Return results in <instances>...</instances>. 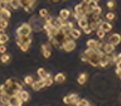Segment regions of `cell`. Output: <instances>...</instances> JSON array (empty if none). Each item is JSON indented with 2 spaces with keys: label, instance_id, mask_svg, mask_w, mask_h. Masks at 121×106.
<instances>
[{
  "label": "cell",
  "instance_id": "2",
  "mask_svg": "<svg viewBox=\"0 0 121 106\" xmlns=\"http://www.w3.org/2000/svg\"><path fill=\"white\" fill-rule=\"evenodd\" d=\"M86 56H87V58H88V62L92 67H98L100 66V58H101V56L104 54V52L100 51V49H97V48H87L86 51Z\"/></svg>",
  "mask_w": 121,
  "mask_h": 106
},
{
  "label": "cell",
  "instance_id": "30",
  "mask_svg": "<svg viewBox=\"0 0 121 106\" xmlns=\"http://www.w3.org/2000/svg\"><path fill=\"white\" fill-rule=\"evenodd\" d=\"M105 18H106V20H108V22H112V20H115V18H116V14L113 13V11H111V10H110L108 13H106Z\"/></svg>",
  "mask_w": 121,
  "mask_h": 106
},
{
  "label": "cell",
  "instance_id": "45",
  "mask_svg": "<svg viewBox=\"0 0 121 106\" xmlns=\"http://www.w3.org/2000/svg\"><path fill=\"white\" fill-rule=\"evenodd\" d=\"M91 1H92V0H82V3H83V4H86V5H88Z\"/></svg>",
  "mask_w": 121,
  "mask_h": 106
},
{
  "label": "cell",
  "instance_id": "31",
  "mask_svg": "<svg viewBox=\"0 0 121 106\" xmlns=\"http://www.w3.org/2000/svg\"><path fill=\"white\" fill-rule=\"evenodd\" d=\"M8 42H9V35L6 33L0 34V44H6Z\"/></svg>",
  "mask_w": 121,
  "mask_h": 106
},
{
  "label": "cell",
  "instance_id": "3",
  "mask_svg": "<svg viewBox=\"0 0 121 106\" xmlns=\"http://www.w3.org/2000/svg\"><path fill=\"white\" fill-rule=\"evenodd\" d=\"M32 37L30 35H17L15 37V43L18 44V47L20 48L22 52H26L32 44Z\"/></svg>",
  "mask_w": 121,
  "mask_h": 106
},
{
  "label": "cell",
  "instance_id": "29",
  "mask_svg": "<svg viewBox=\"0 0 121 106\" xmlns=\"http://www.w3.org/2000/svg\"><path fill=\"white\" fill-rule=\"evenodd\" d=\"M10 8L13 10H17V9H19V8H22L20 6V1H19V0H11L10 1Z\"/></svg>",
  "mask_w": 121,
  "mask_h": 106
},
{
  "label": "cell",
  "instance_id": "32",
  "mask_svg": "<svg viewBox=\"0 0 121 106\" xmlns=\"http://www.w3.org/2000/svg\"><path fill=\"white\" fill-rule=\"evenodd\" d=\"M90 102L88 100H86V98H78V101L76 102V105L74 106H87Z\"/></svg>",
  "mask_w": 121,
  "mask_h": 106
},
{
  "label": "cell",
  "instance_id": "23",
  "mask_svg": "<svg viewBox=\"0 0 121 106\" xmlns=\"http://www.w3.org/2000/svg\"><path fill=\"white\" fill-rule=\"evenodd\" d=\"M87 77H88L87 73H79L78 77H77V83H78V85H81V86L85 85L86 81H87Z\"/></svg>",
  "mask_w": 121,
  "mask_h": 106
},
{
  "label": "cell",
  "instance_id": "41",
  "mask_svg": "<svg viewBox=\"0 0 121 106\" xmlns=\"http://www.w3.org/2000/svg\"><path fill=\"white\" fill-rule=\"evenodd\" d=\"M81 61H82V62H87V61H88V58H87V56H86L85 52L81 53Z\"/></svg>",
  "mask_w": 121,
  "mask_h": 106
},
{
  "label": "cell",
  "instance_id": "36",
  "mask_svg": "<svg viewBox=\"0 0 121 106\" xmlns=\"http://www.w3.org/2000/svg\"><path fill=\"white\" fill-rule=\"evenodd\" d=\"M45 73H47V71H45L43 67H39V68L37 70V75H38V77H39V78H43Z\"/></svg>",
  "mask_w": 121,
  "mask_h": 106
},
{
  "label": "cell",
  "instance_id": "48",
  "mask_svg": "<svg viewBox=\"0 0 121 106\" xmlns=\"http://www.w3.org/2000/svg\"><path fill=\"white\" fill-rule=\"evenodd\" d=\"M87 106H93V105H91V104H88V105H87Z\"/></svg>",
  "mask_w": 121,
  "mask_h": 106
},
{
  "label": "cell",
  "instance_id": "37",
  "mask_svg": "<svg viewBox=\"0 0 121 106\" xmlns=\"http://www.w3.org/2000/svg\"><path fill=\"white\" fill-rule=\"evenodd\" d=\"M8 25H9V20H8V19H1L0 18V28L6 29Z\"/></svg>",
  "mask_w": 121,
  "mask_h": 106
},
{
  "label": "cell",
  "instance_id": "24",
  "mask_svg": "<svg viewBox=\"0 0 121 106\" xmlns=\"http://www.w3.org/2000/svg\"><path fill=\"white\" fill-rule=\"evenodd\" d=\"M11 59V56L9 54V53H3L1 57H0V62L4 63V64H6V63H9V61Z\"/></svg>",
  "mask_w": 121,
  "mask_h": 106
},
{
  "label": "cell",
  "instance_id": "9",
  "mask_svg": "<svg viewBox=\"0 0 121 106\" xmlns=\"http://www.w3.org/2000/svg\"><path fill=\"white\" fill-rule=\"evenodd\" d=\"M78 95L77 93H69V95H66V96L63 97V102L66 105H76V102L78 101Z\"/></svg>",
  "mask_w": 121,
  "mask_h": 106
},
{
  "label": "cell",
  "instance_id": "28",
  "mask_svg": "<svg viewBox=\"0 0 121 106\" xmlns=\"http://www.w3.org/2000/svg\"><path fill=\"white\" fill-rule=\"evenodd\" d=\"M96 34H97V37H98V39H100V40H104L106 38V32L104 29H101V28H98L96 30Z\"/></svg>",
  "mask_w": 121,
  "mask_h": 106
},
{
  "label": "cell",
  "instance_id": "5",
  "mask_svg": "<svg viewBox=\"0 0 121 106\" xmlns=\"http://www.w3.org/2000/svg\"><path fill=\"white\" fill-rule=\"evenodd\" d=\"M67 35L64 33H62L59 30L58 33L56 34L54 37H52V38H48V42L51 43L53 47H56V48H58V49H62V45H63V43H64V40L67 39Z\"/></svg>",
  "mask_w": 121,
  "mask_h": 106
},
{
  "label": "cell",
  "instance_id": "10",
  "mask_svg": "<svg viewBox=\"0 0 121 106\" xmlns=\"http://www.w3.org/2000/svg\"><path fill=\"white\" fill-rule=\"evenodd\" d=\"M24 101L20 98L19 95H15V96H10L9 97V101H8V105L6 106H23Z\"/></svg>",
  "mask_w": 121,
  "mask_h": 106
},
{
  "label": "cell",
  "instance_id": "38",
  "mask_svg": "<svg viewBox=\"0 0 121 106\" xmlns=\"http://www.w3.org/2000/svg\"><path fill=\"white\" fill-rule=\"evenodd\" d=\"M43 81H44V85H45V87H49V86H52V85H53L54 80H53L52 77H48V78H44Z\"/></svg>",
  "mask_w": 121,
  "mask_h": 106
},
{
  "label": "cell",
  "instance_id": "40",
  "mask_svg": "<svg viewBox=\"0 0 121 106\" xmlns=\"http://www.w3.org/2000/svg\"><path fill=\"white\" fill-rule=\"evenodd\" d=\"M82 32L85 33V34H90V33H92V29H91L90 26H86V28L82 29Z\"/></svg>",
  "mask_w": 121,
  "mask_h": 106
},
{
  "label": "cell",
  "instance_id": "33",
  "mask_svg": "<svg viewBox=\"0 0 121 106\" xmlns=\"http://www.w3.org/2000/svg\"><path fill=\"white\" fill-rule=\"evenodd\" d=\"M106 6H107V9L113 10V9L116 8V1H115V0H107V3H106Z\"/></svg>",
  "mask_w": 121,
  "mask_h": 106
},
{
  "label": "cell",
  "instance_id": "21",
  "mask_svg": "<svg viewBox=\"0 0 121 106\" xmlns=\"http://www.w3.org/2000/svg\"><path fill=\"white\" fill-rule=\"evenodd\" d=\"M82 35V30L78 29V28H73L71 29V37L73 38V39H78V38H81Z\"/></svg>",
  "mask_w": 121,
  "mask_h": 106
},
{
  "label": "cell",
  "instance_id": "6",
  "mask_svg": "<svg viewBox=\"0 0 121 106\" xmlns=\"http://www.w3.org/2000/svg\"><path fill=\"white\" fill-rule=\"evenodd\" d=\"M32 33H33L32 26H30V24L28 22L22 23V24L17 28V30H15V34H17V35H32Z\"/></svg>",
  "mask_w": 121,
  "mask_h": 106
},
{
  "label": "cell",
  "instance_id": "44",
  "mask_svg": "<svg viewBox=\"0 0 121 106\" xmlns=\"http://www.w3.org/2000/svg\"><path fill=\"white\" fill-rule=\"evenodd\" d=\"M49 3H52V4H58V3H60L62 0H48Z\"/></svg>",
  "mask_w": 121,
  "mask_h": 106
},
{
  "label": "cell",
  "instance_id": "14",
  "mask_svg": "<svg viewBox=\"0 0 121 106\" xmlns=\"http://www.w3.org/2000/svg\"><path fill=\"white\" fill-rule=\"evenodd\" d=\"M88 23H90V20H88V17H86V15H82L81 18L77 20V25L79 26V29H83V28H86V26H88Z\"/></svg>",
  "mask_w": 121,
  "mask_h": 106
},
{
  "label": "cell",
  "instance_id": "42",
  "mask_svg": "<svg viewBox=\"0 0 121 106\" xmlns=\"http://www.w3.org/2000/svg\"><path fill=\"white\" fill-rule=\"evenodd\" d=\"M5 52H6V45L5 44H0V53L3 54V53H5Z\"/></svg>",
  "mask_w": 121,
  "mask_h": 106
},
{
  "label": "cell",
  "instance_id": "25",
  "mask_svg": "<svg viewBox=\"0 0 121 106\" xmlns=\"http://www.w3.org/2000/svg\"><path fill=\"white\" fill-rule=\"evenodd\" d=\"M19 96H20V98L24 102H26V101H29V98H30V95H29V92L28 91H25V90H22L20 91V93H19Z\"/></svg>",
  "mask_w": 121,
  "mask_h": 106
},
{
  "label": "cell",
  "instance_id": "18",
  "mask_svg": "<svg viewBox=\"0 0 121 106\" xmlns=\"http://www.w3.org/2000/svg\"><path fill=\"white\" fill-rule=\"evenodd\" d=\"M0 18L1 19H9L11 18V10L8 9V8H4V9H0Z\"/></svg>",
  "mask_w": 121,
  "mask_h": 106
},
{
  "label": "cell",
  "instance_id": "50",
  "mask_svg": "<svg viewBox=\"0 0 121 106\" xmlns=\"http://www.w3.org/2000/svg\"><path fill=\"white\" fill-rule=\"evenodd\" d=\"M97 1H98V0H97Z\"/></svg>",
  "mask_w": 121,
  "mask_h": 106
},
{
  "label": "cell",
  "instance_id": "35",
  "mask_svg": "<svg viewBox=\"0 0 121 106\" xmlns=\"http://www.w3.org/2000/svg\"><path fill=\"white\" fill-rule=\"evenodd\" d=\"M34 82V78L32 77V76H25L24 77V85H28V86H32V83Z\"/></svg>",
  "mask_w": 121,
  "mask_h": 106
},
{
  "label": "cell",
  "instance_id": "43",
  "mask_svg": "<svg viewBox=\"0 0 121 106\" xmlns=\"http://www.w3.org/2000/svg\"><path fill=\"white\" fill-rule=\"evenodd\" d=\"M67 23V25H68V28H71V29H73L74 28V24H73V22H69V20H66Z\"/></svg>",
  "mask_w": 121,
  "mask_h": 106
},
{
  "label": "cell",
  "instance_id": "17",
  "mask_svg": "<svg viewBox=\"0 0 121 106\" xmlns=\"http://www.w3.org/2000/svg\"><path fill=\"white\" fill-rule=\"evenodd\" d=\"M20 1V6L22 8H26V6H37L38 0H19Z\"/></svg>",
  "mask_w": 121,
  "mask_h": 106
},
{
  "label": "cell",
  "instance_id": "46",
  "mask_svg": "<svg viewBox=\"0 0 121 106\" xmlns=\"http://www.w3.org/2000/svg\"><path fill=\"white\" fill-rule=\"evenodd\" d=\"M4 33H5V29H4V28H0V34H4Z\"/></svg>",
  "mask_w": 121,
  "mask_h": 106
},
{
  "label": "cell",
  "instance_id": "8",
  "mask_svg": "<svg viewBox=\"0 0 121 106\" xmlns=\"http://www.w3.org/2000/svg\"><path fill=\"white\" fill-rule=\"evenodd\" d=\"M52 47L53 45L47 42V43H43L40 45V51H42V56L44 57V58H49V57L52 56Z\"/></svg>",
  "mask_w": 121,
  "mask_h": 106
},
{
  "label": "cell",
  "instance_id": "4",
  "mask_svg": "<svg viewBox=\"0 0 121 106\" xmlns=\"http://www.w3.org/2000/svg\"><path fill=\"white\" fill-rule=\"evenodd\" d=\"M28 23L30 24V26H32V30H33V32L39 33V32H42V30H43V26H44V19H43V18H40L39 15H32Z\"/></svg>",
  "mask_w": 121,
  "mask_h": 106
},
{
  "label": "cell",
  "instance_id": "49",
  "mask_svg": "<svg viewBox=\"0 0 121 106\" xmlns=\"http://www.w3.org/2000/svg\"><path fill=\"white\" fill-rule=\"evenodd\" d=\"M62 1H67V0H62Z\"/></svg>",
  "mask_w": 121,
  "mask_h": 106
},
{
  "label": "cell",
  "instance_id": "15",
  "mask_svg": "<svg viewBox=\"0 0 121 106\" xmlns=\"http://www.w3.org/2000/svg\"><path fill=\"white\" fill-rule=\"evenodd\" d=\"M101 23H102V19H101V18H100V19H95V20H90L88 26L92 29V32H93V30L96 32V30L101 26Z\"/></svg>",
  "mask_w": 121,
  "mask_h": 106
},
{
  "label": "cell",
  "instance_id": "16",
  "mask_svg": "<svg viewBox=\"0 0 121 106\" xmlns=\"http://www.w3.org/2000/svg\"><path fill=\"white\" fill-rule=\"evenodd\" d=\"M43 87H45V85H44V81L43 80H38V81H34L33 83H32V88L34 90V91H39V90H42Z\"/></svg>",
  "mask_w": 121,
  "mask_h": 106
},
{
  "label": "cell",
  "instance_id": "27",
  "mask_svg": "<svg viewBox=\"0 0 121 106\" xmlns=\"http://www.w3.org/2000/svg\"><path fill=\"white\" fill-rule=\"evenodd\" d=\"M9 95L6 93H0V104L1 105H8V101H9Z\"/></svg>",
  "mask_w": 121,
  "mask_h": 106
},
{
  "label": "cell",
  "instance_id": "47",
  "mask_svg": "<svg viewBox=\"0 0 121 106\" xmlns=\"http://www.w3.org/2000/svg\"><path fill=\"white\" fill-rule=\"evenodd\" d=\"M119 78H120V80H121V73H120V75H119Z\"/></svg>",
  "mask_w": 121,
  "mask_h": 106
},
{
  "label": "cell",
  "instance_id": "39",
  "mask_svg": "<svg viewBox=\"0 0 121 106\" xmlns=\"http://www.w3.org/2000/svg\"><path fill=\"white\" fill-rule=\"evenodd\" d=\"M4 8H8V9H11V8H10V3L5 1V0H0V9H4Z\"/></svg>",
  "mask_w": 121,
  "mask_h": 106
},
{
  "label": "cell",
  "instance_id": "12",
  "mask_svg": "<svg viewBox=\"0 0 121 106\" xmlns=\"http://www.w3.org/2000/svg\"><path fill=\"white\" fill-rule=\"evenodd\" d=\"M108 64H111V54H102L101 58H100V66L98 67H102V68H106L108 66Z\"/></svg>",
  "mask_w": 121,
  "mask_h": 106
},
{
  "label": "cell",
  "instance_id": "13",
  "mask_svg": "<svg viewBox=\"0 0 121 106\" xmlns=\"http://www.w3.org/2000/svg\"><path fill=\"white\" fill-rule=\"evenodd\" d=\"M108 43H111V44H113L116 47V45H119L120 43H121V34H119V33H112L111 35L108 37Z\"/></svg>",
  "mask_w": 121,
  "mask_h": 106
},
{
  "label": "cell",
  "instance_id": "11",
  "mask_svg": "<svg viewBox=\"0 0 121 106\" xmlns=\"http://www.w3.org/2000/svg\"><path fill=\"white\" fill-rule=\"evenodd\" d=\"M101 51L104 52L105 54H112V53L115 52V45L111 44V43H108V42H104Z\"/></svg>",
  "mask_w": 121,
  "mask_h": 106
},
{
  "label": "cell",
  "instance_id": "26",
  "mask_svg": "<svg viewBox=\"0 0 121 106\" xmlns=\"http://www.w3.org/2000/svg\"><path fill=\"white\" fill-rule=\"evenodd\" d=\"M97 43H98V40L96 39H88L86 42V45H87V48H97Z\"/></svg>",
  "mask_w": 121,
  "mask_h": 106
},
{
  "label": "cell",
  "instance_id": "7",
  "mask_svg": "<svg viewBox=\"0 0 121 106\" xmlns=\"http://www.w3.org/2000/svg\"><path fill=\"white\" fill-rule=\"evenodd\" d=\"M76 47H77V44H76V39H73L72 37H68L66 40H64V43L62 45V49L64 52H72L74 51Z\"/></svg>",
  "mask_w": 121,
  "mask_h": 106
},
{
  "label": "cell",
  "instance_id": "19",
  "mask_svg": "<svg viewBox=\"0 0 121 106\" xmlns=\"http://www.w3.org/2000/svg\"><path fill=\"white\" fill-rule=\"evenodd\" d=\"M59 18H62L64 22L68 20V18L71 17V10L69 9H60L59 10V15H58Z\"/></svg>",
  "mask_w": 121,
  "mask_h": 106
},
{
  "label": "cell",
  "instance_id": "20",
  "mask_svg": "<svg viewBox=\"0 0 121 106\" xmlns=\"http://www.w3.org/2000/svg\"><path fill=\"white\" fill-rule=\"evenodd\" d=\"M100 28L104 29L106 33H108V32H111V30H112V24H111V23H110L108 20H102Z\"/></svg>",
  "mask_w": 121,
  "mask_h": 106
},
{
  "label": "cell",
  "instance_id": "1",
  "mask_svg": "<svg viewBox=\"0 0 121 106\" xmlns=\"http://www.w3.org/2000/svg\"><path fill=\"white\" fill-rule=\"evenodd\" d=\"M24 83H22L20 81L15 78H8L3 85H0V93H6L9 96H15L19 95L20 91L23 90Z\"/></svg>",
  "mask_w": 121,
  "mask_h": 106
},
{
  "label": "cell",
  "instance_id": "34",
  "mask_svg": "<svg viewBox=\"0 0 121 106\" xmlns=\"http://www.w3.org/2000/svg\"><path fill=\"white\" fill-rule=\"evenodd\" d=\"M38 15H39L40 18H43V19H45L49 15V11L47 10V9H39V11H38Z\"/></svg>",
  "mask_w": 121,
  "mask_h": 106
},
{
  "label": "cell",
  "instance_id": "22",
  "mask_svg": "<svg viewBox=\"0 0 121 106\" xmlns=\"http://www.w3.org/2000/svg\"><path fill=\"white\" fill-rule=\"evenodd\" d=\"M53 80H54V82H57V83H63L64 81H66V75L62 73V72H59V73H57L54 76Z\"/></svg>",
  "mask_w": 121,
  "mask_h": 106
}]
</instances>
